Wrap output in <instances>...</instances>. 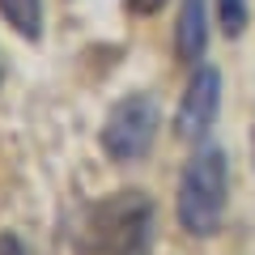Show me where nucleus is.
I'll use <instances>...</instances> for the list:
<instances>
[{"mask_svg":"<svg viewBox=\"0 0 255 255\" xmlns=\"http://www.w3.org/2000/svg\"><path fill=\"white\" fill-rule=\"evenodd\" d=\"M157 128H162V107L149 94H128L107 111L98 145L111 162H140L153 149Z\"/></svg>","mask_w":255,"mask_h":255,"instance_id":"7ed1b4c3","label":"nucleus"},{"mask_svg":"<svg viewBox=\"0 0 255 255\" xmlns=\"http://www.w3.org/2000/svg\"><path fill=\"white\" fill-rule=\"evenodd\" d=\"M0 17L9 21L26 43L43 38V0H0Z\"/></svg>","mask_w":255,"mask_h":255,"instance_id":"423d86ee","label":"nucleus"},{"mask_svg":"<svg viewBox=\"0 0 255 255\" xmlns=\"http://www.w3.org/2000/svg\"><path fill=\"white\" fill-rule=\"evenodd\" d=\"M217 111H221V73L213 64H196L187 90H183V98H179V111H174V136L200 145V140L209 136Z\"/></svg>","mask_w":255,"mask_h":255,"instance_id":"20e7f679","label":"nucleus"},{"mask_svg":"<svg viewBox=\"0 0 255 255\" xmlns=\"http://www.w3.org/2000/svg\"><path fill=\"white\" fill-rule=\"evenodd\" d=\"M0 255H30V251H26V243H21L13 230H0Z\"/></svg>","mask_w":255,"mask_h":255,"instance_id":"6e6552de","label":"nucleus"},{"mask_svg":"<svg viewBox=\"0 0 255 255\" xmlns=\"http://www.w3.org/2000/svg\"><path fill=\"white\" fill-rule=\"evenodd\" d=\"M166 0H128V13H136V17H149V13H157Z\"/></svg>","mask_w":255,"mask_h":255,"instance_id":"1a4fd4ad","label":"nucleus"},{"mask_svg":"<svg viewBox=\"0 0 255 255\" xmlns=\"http://www.w3.org/2000/svg\"><path fill=\"white\" fill-rule=\"evenodd\" d=\"M247 17H251V0H217V21L230 38L247 30Z\"/></svg>","mask_w":255,"mask_h":255,"instance_id":"0eeeda50","label":"nucleus"},{"mask_svg":"<svg viewBox=\"0 0 255 255\" xmlns=\"http://www.w3.org/2000/svg\"><path fill=\"white\" fill-rule=\"evenodd\" d=\"M157 234V209L145 191H111L81 213L73 230L77 255H149Z\"/></svg>","mask_w":255,"mask_h":255,"instance_id":"f257e3e1","label":"nucleus"},{"mask_svg":"<svg viewBox=\"0 0 255 255\" xmlns=\"http://www.w3.org/2000/svg\"><path fill=\"white\" fill-rule=\"evenodd\" d=\"M209 51V0H183L174 21V55L179 64L196 68Z\"/></svg>","mask_w":255,"mask_h":255,"instance_id":"39448f33","label":"nucleus"},{"mask_svg":"<svg viewBox=\"0 0 255 255\" xmlns=\"http://www.w3.org/2000/svg\"><path fill=\"white\" fill-rule=\"evenodd\" d=\"M226 200H230V157L217 145H196L179 174L174 191V217L191 238H213L226 221Z\"/></svg>","mask_w":255,"mask_h":255,"instance_id":"f03ea898","label":"nucleus"}]
</instances>
